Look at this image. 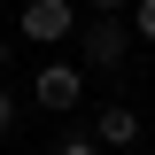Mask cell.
Instances as JSON below:
<instances>
[{"label":"cell","instance_id":"3957f363","mask_svg":"<svg viewBox=\"0 0 155 155\" xmlns=\"http://www.w3.org/2000/svg\"><path fill=\"white\" fill-rule=\"evenodd\" d=\"M23 39H39V47H54V39L78 31V0H23Z\"/></svg>","mask_w":155,"mask_h":155},{"label":"cell","instance_id":"52a82bcc","mask_svg":"<svg viewBox=\"0 0 155 155\" xmlns=\"http://www.w3.org/2000/svg\"><path fill=\"white\" fill-rule=\"evenodd\" d=\"M54 155H101V140H85V132H78V140H62Z\"/></svg>","mask_w":155,"mask_h":155},{"label":"cell","instance_id":"277c9868","mask_svg":"<svg viewBox=\"0 0 155 155\" xmlns=\"http://www.w3.org/2000/svg\"><path fill=\"white\" fill-rule=\"evenodd\" d=\"M93 140L101 147H140V116L124 109V101H109V109L93 116Z\"/></svg>","mask_w":155,"mask_h":155},{"label":"cell","instance_id":"6da1fadb","mask_svg":"<svg viewBox=\"0 0 155 155\" xmlns=\"http://www.w3.org/2000/svg\"><path fill=\"white\" fill-rule=\"evenodd\" d=\"M78 54H85V70H124L132 62V16H93L78 31Z\"/></svg>","mask_w":155,"mask_h":155},{"label":"cell","instance_id":"9c48e42d","mask_svg":"<svg viewBox=\"0 0 155 155\" xmlns=\"http://www.w3.org/2000/svg\"><path fill=\"white\" fill-rule=\"evenodd\" d=\"M0 70H8V39H0Z\"/></svg>","mask_w":155,"mask_h":155},{"label":"cell","instance_id":"7a4b0ae2","mask_svg":"<svg viewBox=\"0 0 155 155\" xmlns=\"http://www.w3.org/2000/svg\"><path fill=\"white\" fill-rule=\"evenodd\" d=\"M31 101L39 109H78L85 101V62H39V78H31Z\"/></svg>","mask_w":155,"mask_h":155},{"label":"cell","instance_id":"ba28073f","mask_svg":"<svg viewBox=\"0 0 155 155\" xmlns=\"http://www.w3.org/2000/svg\"><path fill=\"white\" fill-rule=\"evenodd\" d=\"M85 8H93V16H124L132 0H85Z\"/></svg>","mask_w":155,"mask_h":155},{"label":"cell","instance_id":"8992f818","mask_svg":"<svg viewBox=\"0 0 155 155\" xmlns=\"http://www.w3.org/2000/svg\"><path fill=\"white\" fill-rule=\"evenodd\" d=\"M16 132V93H8V85H0V140Z\"/></svg>","mask_w":155,"mask_h":155},{"label":"cell","instance_id":"5b68a950","mask_svg":"<svg viewBox=\"0 0 155 155\" xmlns=\"http://www.w3.org/2000/svg\"><path fill=\"white\" fill-rule=\"evenodd\" d=\"M132 39H147V47H155V0H132Z\"/></svg>","mask_w":155,"mask_h":155}]
</instances>
